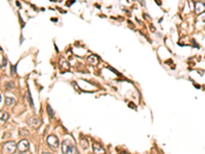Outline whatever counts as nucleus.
Returning <instances> with one entry per match:
<instances>
[{"label": "nucleus", "instance_id": "obj_1", "mask_svg": "<svg viewBox=\"0 0 205 154\" xmlns=\"http://www.w3.org/2000/svg\"><path fill=\"white\" fill-rule=\"evenodd\" d=\"M62 152L63 154H79L76 149V146L70 140H65L62 143Z\"/></svg>", "mask_w": 205, "mask_h": 154}, {"label": "nucleus", "instance_id": "obj_2", "mask_svg": "<svg viewBox=\"0 0 205 154\" xmlns=\"http://www.w3.org/2000/svg\"><path fill=\"white\" fill-rule=\"evenodd\" d=\"M16 150V144L13 141H8L3 145V152L6 154H12Z\"/></svg>", "mask_w": 205, "mask_h": 154}, {"label": "nucleus", "instance_id": "obj_3", "mask_svg": "<svg viewBox=\"0 0 205 154\" xmlns=\"http://www.w3.org/2000/svg\"><path fill=\"white\" fill-rule=\"evenodd\" d=\"M29 148H30V143L28 140H26V139L20 140V141L16 144V149H18L20 153L26 152L27 150H29Z\"/></svg>", "mask_w": 205, "mask_h": 154}, {"label": "nucleus", "instance_id": "obj_4", "mask_svg": "<svg viewBox=\"0 0 205 154\" xmlns=\"http://www.w3.org/2000/svg\"><path fill=\"white\" fill-rule=\"evenodd\" d=\"M46 142L51 147V148H53V149H56V148H57V147L60 146L59 139H57V137L54 136V135H49L48 137H47Z\"/></svg>", "mask_w": 205, "mask_h": 154}, {"label": "nucleus", "instance_id": "obj_5", "mask_svg": "<svg viewBox=\"0 0 205 154\" xmlns=\"http://www.w3.org/2000/svg\"><path fill=\"white\" fill-rule=\"evenodd\" d=\"M92 151L94 154H106V150L104 149V147L98 142H93V144H92Z\"/></svg>", "mask_w": 205, "mask_h": 154}, {"label": "nucleus", "instance_id": "obj_6", "mask_svg": "<svg viewBox=\"0 0 205 154\" xmlns=\"http://www.w3.org/2000/svg\"><path fill=\"white\" fill-rule=\"evenodd\" d=\"M194 4H195V12L197 15H200V13L205 12V3L201 1H195Z\"/></svg>", "mask_w": 205, "mask_h": 154}, {"label": "nucleus", "instance_id": "obj_7", "mask_svg": "<svg viewBox=\"0 0 205 154\" xmlns=\"http://www.w3.org/2000/svg\"><path fill=\"white\" fill-rule=\"evenodd\" d=\"M28 122H29V124L31 125V126H33V128H39V125H40V119L37 117V116H32V117H30V119L28 120Z\"/></svg>", "mask_w": 205, "mask_h": 154}, {"label": "nucleus", "instance_id": "obj_8", "mask_svg": "<svg viewBox=\"0 0 205 154\" xmlns=\"http://www.w3.org/2000/svg\"><path fill=\"white\" fill-rule=\"evenodd\" d=\"M60 65H61V69L62 71H66L69 69L70 65L69 63H68V61L66 59H64V58H62V59L60 60Z\"/></svg>", "mask_w": 205, "mask_h": 154}, {"label": "nucleus", "instance_id": "obj_9", "mask_svg": "<svg viewBox=\"0 0 205 154\" xmlns=\"http://www.w3.org/2000/svg\"><path fill=\"white\" fill-rule=\"evenodd\" d=\"M87 62L88 64L92 65V66H94V65H98V59L97 56H94V54H91L87 58Z\"/></svg>", "mask_w": 205, "mask_h": 154}, {"label": "nucleus", "instance_id": "obj_10", "mask_svg": "<svg viewBox=\"0 0 205 154\" xmlns=\"http://www.w3.org/2000/svg\"><path fill=\"white\" fill-rule=\"evenodd\" d=\"M9 118V114L6 111H3V110H0V119L3 121H6L8 120Z\"/></svg>", "mask_w": 205, "mask_h": 154}, {"label": "nucleus", "instance_id": "obj_11", "mask_svg": "<svg viewBox=\"0 0 205 154\" xmlns=\"http://www.w3.org/2000/svg\"><path fill=\"white\" fill-rule=\"evenodd\" d=\"M5 104L7 106H12L16 104V100L13 98H9V97H6L5 98Z\"/></svg>", "mask_w": 205, "mask_h": 154}, {"label": "nucleus", "instance_id": "obj_12", "mask_svg": "<svg viewBox=\"0 0 205 154\" xmlns=\"http://www.w3.org/2000/svg\"><path fill=\"white\" fill-rule=\"evenodd\" d=\"M80 145L82 146V148L86 150L88 148V141L87 140H85V139H82L80 141Z\"/></svg>", "mask_w": 205, "mask_h": 154}, {"label": "nucleus", "instance_id": "obj_13", "mask_svg": "<svg viewBox=\"0 0 205 154\" xmlns=\"http://www.w3.org/2000/svg\"><path fill=\"white\" fill-rule=\"evenodd\" d=\"M20 136H24V137L28 136V131H27V129H25V128L20 129Z\"/></svg>", "mask_w": 205, "mask_h": 154}, {"label": "nucleus", "instance_id": "obj_14", "mask_svg": "<svg viewBox=\"0 0 205 154\" xmlns=\"http://www.w3.org/2000/svg\"><path fill=\"white\" fill-rule=\"evenodd\" d=\"M47 112H48L49 117L52 118V117H53V112H52V110H51V108H50L49 105H47Z\"/></svg>", "mask_w": 205, "mask_h": 154}, {"label": "nucleus", "instance_id": "obj_15", "mask_svg": "<svg viewBox=\"0 0 205 154\" xmlns=\"http://www.w3.org/2000/svg\"><path fill=\"white\" fill-rule=\"evenodd\" d=\"M28 96H29V100H30V105H31V107H34V104H33L32 99H31V95H30V92H28Z\"/></svg>", "mask_w": 205, "mask_h": 154}, {"label": "nucleus", "instance_id": "obj_16", "mask_svg": "<svg viewBox=\"0 0 205 154\" xmlns=\"http://www.w3.org/2000/svg\"><path fill=\"white\" fill-rule=\"evenodd\" d=\"M1 100H2V97H1V95H0V102H1Z\"/></svg>", "mask_w": 205, "mask_h": 154}, {"label": "nucleus", "instance_id": "obj_17", "mask_svg": "<svg viewBox=\"0 0 205 154\" xmlns=\"http://www.w3.org/2000/svg\"><path fill=\"white\" fill-rule=\"evenodd\" d=\"M42 154H50V153H48V152H45V153H42Z\"/></svg>", "mask_w": 205, "mask_h": 154}, {"label": "nucleus", "instance_id": "obj_18", "mask_svg": "<svg viewBox=\"0 0 205 154\" xmlns=\"http://www.w3.org/2000/svg\"><path fill=\"white\" fill-rule=\"evenodd\" d=\"M119 154H126V153H124V152H122V153H119Z\"/></svg>", "mask_w": 205, "mask_h": 154}, {"label": "nucleus", "instance_id": "obj_19", "mask_svg": "<svg viewBox=\"0 0 205 154\" xmlns=\"http://www.w3.org/2000/svg\"><path fill=\"white\" fill-rule=\"evenodd\" d=\"M20 154H25V153H20Z\"/></svg>", "mask_w": 205, "mask_h": 154}]
</instances>
